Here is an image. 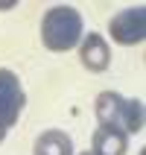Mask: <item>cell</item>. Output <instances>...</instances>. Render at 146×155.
Wrapping results in <instances>:
<instances>
[{
  "label": "cell",
  "mask_w": 146,
  "mask_h": 155,
  "mask_svg": "<svg viewBox=\"0 0 146 155\" xmlns=\"http://www.w3.org/2000/svg\"><path fill=\"white\" fill-rule=\"evenodd\" d=\"M41 41L53 53H67L82 41V15L73 6H53L41 18Z\"/></svg>",
  "instance_id": "1"
},
{
  "label": "cell",
  "mask_w": 146,
  "mask_h": 155,
  "mask_svg": "<svg viewBox=\"0 0 146 155\" xmlns=\"http://www.w3.org/2000/svg\"><path fill=\"white\" fill-rule=\"evenodd\" d=\"M94 111H96L99 126H114L123 135H138L143 129V103L129 100L117 91H102L96 97Z\"/></svg>",
  "instance_id": "2"
},
{
  "label": "cell",
  "mask_w": 146,
  "mask_h": 155,
  "mask_svg": "<svg viewBox=\"0 0 146 155\" xmlns=\"http://www.w3.org/2000/svg\"><path fill=\"white\" fill-rule=\"evenodd\" d=\"M24 105H26V94H24L21 79L12 70L0 68V126L3 129L15 126L21 111H24Z\"/></svg>",
  "instance_id": "3"
},
{
  "label": "cell",
  "mask_w": 146,
  "mask_h": 155,
  "mask_svg": "<svg viewBox=\"0 0 146 155\" xmlns=\"http://www.w3.org/2000/svg\"><path fill=\"white\" fill-rule=\"evenodd\" d=\"M108 32L117 44H140L146 38V9L131 6L123 9L108 21Z\"/></svg>",
  "instance_id": "4"
},
{
  "label": "cell",
  "mask_w": 146,
  "mask_h": 155,
  "mask_svg": "<svg viewBox=\"0 0 146 155\" xmlns=\"http://www.w3.org/2000/svg\"><path fill=\"white\" fill-rule=\"evenodd\" d=\"M79 59L91 73H102L111 64V47L105 44V38L99 32H88L82 38V47H79Z\"/></svg>",
  "instance_id": "5"
},
{
  "label": "cell",
  "mask_w": 146,
  "mask_h": 155,
  "mask_svg": "<svg viewBox=\"0 0 146 155\" xmlns=\"http://www.w3.org/2000/svg\"><path fill=\"white\" fill-rule=\"evenodd\" d=\"M129 149V140L123 135L120 129H114V126H99L94 132V155H126Z\"/></svg>",
  "instance_id": "6"
},
{
  "label": "cell",
  "mask_w": 146,
  "mask_h": 155,
  "mask_svg": "<svg viewBox=\"0 0 146 155\" xmlns=\"http://www.w3.org/2000/svg\"><path fill=\"white\" fill-rule=\"evenodd\" d=\"M32 155H73V140L61 129H47L35 138Z\"/></svg>",
  "instance_id": "7"
},
{
  "label": "cell",
  "mask_w": 146,
  "mask_h": 155,
  "mask_svg": "<svg viewBox=\"0 0 146 155\" xmlns=\"http://www.w3.org/2000/svg\"><path fill=\"white\" fill-rule=\"evenodd\" d=\"M3 140H6V129H3V126H0V143H3Z\"/></svg>",
  "instance_id": "8"
},
{
  "label": "cell",
  "mask_w": 146,
  "mask_h": 155,
  "mask_svg": "<svg viewBox=\"0 0 146 155\" xmlns=\"http://www.w3.org/2000/svg\"><path fill=\"white\" fill-rule=\"evenodd\" d=\"M79 155H94V152H88V149H85V152H79Z\"/></svg>",
  "instance_id": "9"
}]
</instances>
